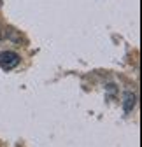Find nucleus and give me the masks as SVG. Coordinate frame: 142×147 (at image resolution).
<instances>
[{"mask_svg":"<svg viewBox=\"0 0 142 147\" xmlns=\"http://www.w3.org/2000/svg\"><path fill=\"white\" fill-rule=\"evenodd\" d=\"M135 103H137V96L132 93V91H128V93L125 95V102H123V107H125L126 112H130V110L135 107Z\"/></svg>","mask_w":142,"mask_h":147,"instance_id":"nucleus-2","label":"nucleus"},{"mask_svg":"<svg viewBox=\"0 0 142 147\" xmlns=\"http://www.w3.org/2000/svg\"><path fill=\"white\" fill-rule=\"evenodd\" d=\"M20 54L14 51H2L0 53V67L4 70H12L20 65Z\"/></svg>","mask_w":142,"mask_h":147,"instance_id":"nucleus-1","label":"nucleus"}]
</instances>
